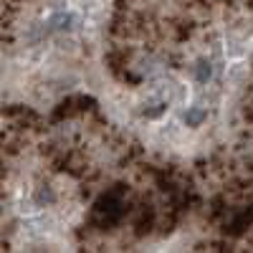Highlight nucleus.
<instances>
[{
	"instance_id": "obj_1",
	"label": "nucleus",
	"mask_w": 253,
	"mask_h": 253,
	"mask_svg": "<svg viewBox=\"0 0 253 253\" xmlns=\"http://www.w3.org/2000/svg\"><path fill=\"white\" fill-rule=\"evenodd\" d=\"M215 71H218V63L210 53H200L190 61V79H193L200 89H208L210 84L215 81Z\"/></svg>"
},
{
	"instance_id": "obj_2",
	"label": "nucleus",
	"mask_w": 253,
	"mask_h": 253,
	"mask_svg": "<svg viewBox=\"0 0 253 253\" xmlns=\"http://www.w3.org/2000/svg\"><path fill=\"white\" fill-rule=\"evenodd\" d=\"M210 117V107L208 104H187L182 112V124L187 129H200Z\"/></svg>"
}]
</instances>
